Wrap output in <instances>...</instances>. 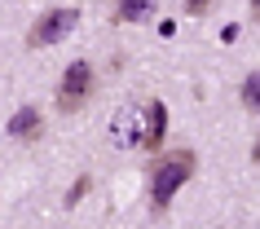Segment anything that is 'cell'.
<instances>
[{"instance_id":"obj_1","label":"cell","mask_w":260,"mask_h":229,"mask_svg":"<svg viewBox=\"0 0 260 229\" xmlns=\"http://www.w3.org/2000/svg\"><path fill=\"white\" fill-rule=\"evenodd\" d=\"M194 168H199L194 150H168L164 159L154 163V172H150V203L159 207V212L177 199V189L194 176Z\"/></svg>"},{"instance_id":"obj_2","label":"cell","mask_w":260,"mask_h":229,"mask_svg":"<svg viewBox=\"0 0 260 229\" xmlns=\"http://www.w3.org/2000/svg\"><path fill=\"white\" fill-rule=\"evenodd\" d=\"M88 97H93V67L88 62H71L62 84H57V110L75 115V110L88 106Z\"/></svg>"},{"instance_id":"obj_3","label":"cell","mask_w":260,"mask_h":229,"mask_svg":"<svg viewBox=\"0 0 260 229\" xmlns=\"http://www.w3.org/2000/svg\"><path fill=\"white\" fill-rule=\"evenodd\" d=\"M75 22H80V9H67V5H62V9H49V14H40L36 27L27 31V44L31 49H49V44H57Z\"/></svg>"},{"instance_id":"obj_4","label":"cell","mask_w":260,"mask_h":229,"mask_svg":"<svg viewBox=\"0 0 260 229\" xmlns=\"http://www.w3.org/2000/svg\"><path fill=\"white\" fill-rule=\"evenodd\" d=\"M9 133L18 137V141H36V137L44 133V119H40V110L36 106H22L14 115V119H9Z\"/></svg>"},{"instance_id":"obj_5","label":"cell","mask_w":260,"mask_h":229,"mask_svg":"<svg viewBox=\"0 0 260 229\" xmlns=\"http://www.w3.org/2000/svg\"><path fill=\"white\" fill-rule=\"evenodd\" d=\"M146 119H150V128H146V146H150V150H159V146H164V123H168V110L159 106V102H150V106H146Z\"/></svg>"},{"instance_id":"obj_6","label":"cell","mask_w":260,"mask_h":229,"mask_svg":"<svg viewBox=\"0 0 260 229\" xmlns=\"http://www.w3.org/2000/svg\"><path fill=\"white\" fill-rule=\"evenodd\" d=\"M154 0H119V18L123 22H141V18H150Z\"/></svg>"},{"instance_id":"obj_7","label":"cell","mask_w":260,"mask_h":229,"mask_svg":"<svg viewBox=\"0 0 260 229\" xmlns=\"http://www.w3.org/2000/svg\"><path fill=\"white\" fill-rule=\"evenodd\" d=\"M243 106H247V110H256V115H260V71L243 80Z\"/></svg>"},{"instance_id":"obj_8","label":"cell","mask_w":260,"mask_h":229,"mask_svg":"<svg viewBox=\"0 0 260 229\" xmlns=\"http://www.w3.org/2000/svg\"><path fill=\"white\" fill-rule=\"evenodd\" d=\"M207 9H212V0H185V14H194V18H203Z\"/></svg>"},{"instance_id":"obj_9","label":"cell","mask_w":260,"mask_h":229,"mask_svg":"<svg viewBox=\"0 0 260 229\" xmlns=\"http://www.w3.org/2000/svg\"><path fill=\"white\" fill-rule=\"evenodd\" d=\"M88 185H93V181H88V176H80V181H75V189H71V199H67V203H80L84 194H88Z\"/></svg>"},{"instance_id":"obj_10","label":"cell","mask_w":260,"mask_h":229,"mask_svg":"<svg viewBox=\"0 0 260 229\" xmlns=\"http://www.w3.org/2000/svg\"><path fill=\"white\" fill-rule=\"evenodd\" d=\"M251 159H256V163H260V137H256V150H251Z\"/></svg>"},{"instance_id":"obj_11","label":"cell","mask_w":260,"mask_h":229,"mask_svg":"<svg viewBox=\"0 0 260 229\" xmlns=\"http://www.w3.org/2000/svg\"><path fill=\"white\" fill-rule=\"evenodd\" d=\"M251 14H256V18H260V0H256V5H251Z\"/></svg>"}]
</instances>
